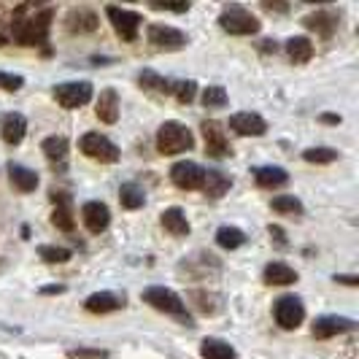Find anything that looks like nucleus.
Returning a JSON list of instances; mask_svg holds the SVG:
<instances>
[{
  "mask_svg": "<svg viewBox=\"0 0 359 359\" xmlns=\"http://www.w3.org/2000/svg\"><path fill=\"white\" fill-rule=\"evenodd\" d=\"M49 25H52V8H43L36 17L14 19L11 22V36L22 46H41L49 36Z\"/></svg>",
  "mask_w": 359,
  "mask_h": 359,
  "instance_id": "obj_1",
  "label": "nucleus"
},
{
  "mask_svg": "<svg viewBox=\"0 0 359 359\" xmlns=\"http://www.w3.org/2000/svg\"><path fill=\"white\" fill-rule=\"evenodd\" d=\"M192 146H195V135H192L189 127L181 125V122H165L157 130V151L165 154V157L189 151Z\"/></svg>",
  "mask_w": 359,
  "mask_h": 359,
  "instance_id": "obj_2",
  "label": "nucleus"
},
{
  "mask_svg": "<svg viewBox=\"0 0 359 359\" xmlns=\"http://www.w3.org/2000/svg\"><path fill=\"white\" fill-rule=\"evenodd\" d=\"M144 303H149L154 311L168 313V316H176V319H179V322H184L187 327H192V316H189V311H187V303L181 300L173 289L149 287L144 292Z\"/></svg>",
  "mask_w": 359,
  "mask_h": 359,
  "instance_id": "obj_3",
  "label": "nucleus"
},
{
  "mask_svg": "<svg viewBox=\"0 0 359 359\" xmlns=\"http://www.w3.org/2000/svg\"><path fill=\"white\" fill-rule=\"evenodd\" d=\"M219 27L230 36H254V33H259L262 22L243 6H224V11L219 14Z\"/></svg>",
  "mask_w": 359,
  "mask_h": 359,
  "instance_id": "obj_4",
  "label": "nucleus"
},
{
  "mask_svg": "<svg viewBox=\"0 0 359 359\" xmlns=\"http://www.w3.org/2000/svg\"><path fill=\"white\" fill-rule=\"evenodd\" d=\"M79 149L95 162H116L119 160V146L114 144V141H108L106 135H100V133H87V135H81Z\"/></svg>",
  "mask_w": 359,
  "mask_h": 359,
  "instance_id": "obj_5",
  "label": "nucleus"
},
{
  "mask_svg": "<svg viewBox=\"0 0 359 359\" xmlns=\"http://www.w3.org/2000/svg\"><path fill=\"white\" fill-rule=\"evenodd\" d=\"M273 313H276V322H278L281 330H297V327L303 324V319H306V306H303L300 297L284 294V297L276 300Z\"/></svg>",
  "mask_w": 359,
  "mask_h": 359,
  "instance_id": "obj_6",
  "label": "nucleus"
},
{
  "mask_svg": "<svg viewBox=\"0 0 359 359\" xmlns=\"http://www.w3.org/2000/svg\"><path fill=\"white\" fill-rule=\"evenodd\" d=\"M54 100L62 108H81L92 100V84L90 81H65L54 87Z\"/></svg>",
  "mask_w": 359,
  "mask_h": 359,
  "instance_id": "obj_7",
  "label": "nucleus"
},
{
  "mask_svg": "<svg viewBox=\"0 0 359 359\" xmlns=\"http://www.w3.org/2000/svg\"><path fill=\"white\" fill-rule=\"evenodd\" d=\"M106 14H108V19H111V25H114V30H116V36L122 38V41H135V38H138L141 22H144L141 14L119 8V6H108Z\"/></svg>",
  "mask_w": 359,
  "mask_h": 359,
  "instance_id": "obj_8",
  "label": "nucleus"
},
{
  "mask_svg": "<svg viewBox=\"0 0 359 359\" xmlns=\"http://www.w3.org/2000/svg\"><path fill=\"white\" fill-rule=\"evenodd\" d=\"M203 179H205V170L192 160H181L170 168V181L179 189H203Z\"/></svg>",
  "mask_w": 359,
  "mask_h": 359,
  "instance_id": "obj_9",
  "label": "nucleus"
},
{
  "mask_svg": "<svg viewBox=\"0 0 359 359\" xmlns=\"http://www.w3.org/2000/svg\"><path fill=\"white\" fill-rule=\"evenodd\" d=\"M146 36H149V43H154L157 49H168V52H176V49L187 46V36L170 25H149Z\"/></svg>",
  "mask_w": 359,
  "mask_h": 359,
  "instance_id": "obj_10",
  "label": "nucleus"
},
{
  "mask_svg": "<svg viewBox=\"0 0 359 359\" xmlns=\"http://www.w3.org/2000/svg\"><path fill=\"white\" fill-rule=\"evenodd\" d=\"M203 138H205V154L216 157V160H224L230 151V141L224 135V130L219 122H203Z\"/></svg>",
  "mask_w": 359,
  "mask_h": 359,
  "instance_id": "obj_11",
  "label": "nucleus"
},
{
  "mask_svg": "<svg viewBox=\"0 0 359 359\" xmlns=\"http://www.w3.org/2000/svg\"><path fill=\"white\" fill-rule=\"evenodd\" d=\"M81 219H84V227H87L90 233L100 235L108 227V222H111V211H108L106 203L90 200V203L81 205Z\"/></svg>",
  "mask_w": 359,
  "mask_h": 359,
  "instance_id": "obj_12",
  "label": "nucleus"
},
{
  "mask_svg": "<svg viewBox=\"0 0 359 359\" xmlns=\"http://www.w3.org/2000/svg\"><path fill=\"white\" fill-rule=\"evenodd\" d=\"M230 130H235L238 135H265L268 133V122L259 116V114H252V111H241V114H233L230 116Z\"/></svg>",
  "mask_w": 359,
  "mask_h": 359,
  "instance_id": "obj_13",
  "label": "nucleus"
},
{
  "mask_svg": "<svg viewBox=\"0 0 359 359\" xmlns=\"http://www.w3.org/2000/svg\"><path fill=\"white\" fill-rule=\"evenodd\" d=\"M354 327H357V322L346 319V316H319L313 322V338H332L341 332H351Z\"/></svg>",
  "mask_w": 359,
  "mask_h": 359,
  "instance_id": "obj_14",
  "label": "nucleus"
},
{
  "mask_svg": "<svg viewBox=\"0 0 359 359\" xmlns=\"http://www.w3.org/2000/svg\"><path fill=\"white\" fill-rule=\"evenodd\" d=\"M303 25H306L308 30H313V33H319V36L330 38L335 30H338V14L335 11H330V8H322V11H316V14H308L303 19Z\"/></svg>",
  "mask_w": 359,
  "mask_h": 359,
  "instance_id": "obj_15",
  "label": "nucleus"
},
{
  "mask_svg": "<svg viewBox=\"0 0 359 359\" xmlns=\"http://www.w3.org/2000/svg\"><path fill=\"white\" fill-rule=\"evenodd\" d=\"M25 133H27V119L22 114H6L3 116V122H0V138L8 146L22 144Z\"/></svg>",
  "mask_w": 359,
  "mask_h": 359,
  "instance_id": "obj_16",
  "label": "nucleus"
},
{
  "mask_svg": "<svg viewBox=\"0 0 359 359\" xmlns=\"http://www.w3.org/2000/svg\"><path fill=\"white\" fill-rule=\"evenodd\" d=\"M84 308L90 313H111V311H119L125 308V297L114 294V292H95L84 300Z\"/></svg>",
  "mask_w": 359,
  "mask_h": 359,
  "instance_id": "obj_17",
  "label": "nucleus"
},
{
  "mask_svg": "<svg viewBox=\"0 0 359 359\" xmlns=\"http://www.w3.org/2000/svg\"><path fill=\"white\" fill-rule=\"evenodd\" d=\"M95 114H97V119L106 122V125H114V122L119 119V95H116V90L100 92V97H97V103H95Z\"/></svg>",
  "mask_w": 359,
  "mask_h": 359,
  "instance_id": "obj_18",
  "label": "nucleus"
},
{
  "mask_svg": "<svg viewBox=\"0 0 359 359\" xmlns=\"http://www.w3.org/2000/svg\"><path fill=\"white\" fill-rule=\"evenodd\" d=\"M65 27L71 30V33H92V30H97V14L92 11V8H73L71 14L65 17Z\"/></svg>",
  "mask_w": 359,
  "mask_h": 359,
  "instance_id": "obj_19",
  "label": "nucleus"
},
{
  "mask_svg": "<svg viewBox=\"0 0 359 359\" xmlns=\"http://www.w3.org/2000/svg\"><path fill=\"white\" fill-rule=\"evenodd\" d=\"M254 181L262 187V189H276V187H284L289 181V173L278 165H262V168H254Z\"/></svg>",
  "mask_w": 359,
  "mask_h": 359,
  "instance_id": "obj_20",
  "label": "nucleus"
},
{
  "mask_svg": "<svg viewBox=\"0 0 359 359\" xmlns=\"http://www.w3.org/2000/svg\"><path fill=\"white\" fill-rule=\"evenodd\" d=\"M8 179L17 187L19 192H36L38 187V173L25 168V165H17V162H8Z\"/></svg>",
  "mask_w": 359,
  "mask_h": 359,
  "instance_id": "obj_21",
  "label": "nucleus"
},
{
  "mask_svg": "<svg viewBox=\"0 0 359 359\" xmlns=\"http://www.w3.org/2000/svg\"><path fill=\"white\" fill-rule=\"evenodd\" d=\"M162 227H165L170 235H176V238L189 235V222H187V214L181 211L179 205H173V208H165V211H162Z\"/></svg>",
  "mask_w": 359,
  "mask_h": 359,
  "instance_id": "obj_22",
  "label": "nucleus"
},
{
  "mask_svg": "<svg viewBox=\"0 0 359 359\" xmlns=\"http://www.w3.org/2000/svg\"><path fill=\"white\" fill-rule=\"evenodd\" d=\"M200 357L203 359H238L235 348L222 338H205L200 343Z\"/></svg>",
  "mask_w": 359,
  "mask_h": 359,
  "instance_id": "obj_23",
  "label": "nucleus"
},
{
  "mask_svg": "<svg viewBox=\"0 0 359 359\" xmlns=\"http://www.w3.org/2000/svg\"><path fill=\"white\" fill-rule=\"evenodd\" d=\"M262 276H265V284H273V287H289L297 281V273L284 262H270Z\"/></svg>",
  "mask_w": 359,
  "mask_h": 359,
  "instance_id": "obj_24",
  "label": "nucleus"
},
{
  "mask_svg": "<svg viewBox=\"0 0 359 359\" xmlns=\"http://www.w3.org/2000/svg\"><path fill=\"white\" fill-rule=\"evenodd\" d=\"M233 187V179L222 170H205V179H203V192L211 195V198H222L227 189Z\"/></svg>",
  "mask_w": 359,
  "mask_h": 359,
  "instance_id": "obj_25",
  "label": "nucleus"
},
{
  "mask_svg": "<svg viewBox=\"0 0 359 359\" xmlns=\"http://www.w3.org/2000/svg\"><path fill=\"white\" fill-rule=\"evenodd\" d=\"M287 54L289 60L294 62V65H303L308 62L311 57H313V43H311V38L306 36H294L287 41Z\"/></svg>",
  "mask_w": 359,
  "mask_h": 359,
  "instance_id": "obj_26",
  "label": "nucleus"
},
{
  "mask_svg": "<svg viewBox=\"0 0 359 359\" xmlns=\"http://www.w3.org/2000/svg\"><path fill=\"white\" fill-rule=\"evenodd\" d=\"M216 243H219L222 249H227V252H235V249H241V246L246 243V233H243L241 227L224 224V227L216 230Z\"/></svg>",
  "mask_w": 359,
  "mask_h": 359,
  "instance_id": "obj_27",
  "label": "nucleus"
},
{
  "mask_svg": "<svg viewBox=\"0 0 359 359\" xmlns=\"http://www.w3.org/2000/svg\"><path fill=\"white\" fill-rule=\"evenodd\" d=\"M119 203H122V208H127V211H138L146 203L144 189L138 184H122L119 187Z\"/></svg>",
  "mask_w": 359,
  "mask_h": 359,
  "instance_id": "obj_28",
  "label": "nucleus"
},
{
  "mask_svg": "<svg viewBox=\"0 0 359 359\" xmlns=\"http://www.w3.org/2000/svg\"><path fill=\"white\" fill-rule=\"evenodd\" d=\"M41 149L52 162H65V157H68V138L65 135H49V138H43Z\"/></svg>",
  "mask_w": 359,
  "mask_h": 359,
  "instance_id": "obj_29",
  "label": "nucleus"
},
{
  "mask_svg": "<svg viewBox=\"0 0 359 359\" xmlns=\"http://www.w3.org/2000/svg\"><path fill=\"white\" fill-rule=\"evenodd\" d=\"M303 160L313 162V165H330V162L338 160V151L327 149V146H316V149H306L303 151Z\"/></svg>",
  "mask_w": 359,
  "mask_h": 359,
  "instance_id": "obj_30",
  "label": "nucleus"
},
{
  "mask_svg": "<svg viewBox=\"0 0 359 359\" xmlns=\"http://www.w3.org/2000/svg\"><path fill=\"white\" fill-rule=\"evenodd\" d=\"M227 90L224 87H219V84H214V87H205V92H203V106L205 108H224L227 106Z\"/></svg>",
  "mask_w": 359,
  "mask_h": 359,
  "instance_id": "obj_31",
  "label": "nucleus"
},
{
  "mask_svg": "<svg viewBox=\"0 0 359 359\" xmlns=\"http://www.w3.org/2000/svg\"><path fill=\"white\" fill-rule=\"evenodd\" d=\"M138 84L146 87V90H154V92H170V81L162 79L160 73H154V71L141 73V76H138Z\"/></svg>",
  "mask_w": 359,
  "mask_h": 359,
  "instance_id": "obj_32",
  "label": "nucleus"
},
{
  "mask_svg": "<svg viewBox=\"0 0 359 359\" xmlns=\"http://www.w3.org/2000/svg\"><path fill=\"white\" fill-rule=\"evenodd\" d=\"M273 211H278V214H303V203L294 195H278V198H273Z\"/></svg>",
  "mask_w": 359,
  "mask_h": 359,
  "instance_id": "obj_33",
  "label": "nucleus"
},
{
  "mask_svg": "<svg viewBox=\"0 0 359 359\" xmlns=\"http://www.w3.org/2000/svg\"><path fill=\"white\" fill-rule=\"evenodd\" d=\"M38 254H41V259H46L52 265H62L71 259V249H62V246H38Z\"/></svg>",
  "mask_w": 359,
  "mask_h": 359,
  "instance_id": "obj_34",
  "label": "nucleus"
},
{
  "mask_svg": "<svg viewBox=\"0 0 359 359\" xmlns=\"http://www.w3.org/2000/svg\"><path fill=\"white\" fill-rule=\"evenodd\" d=\"M170 92L176 95L179 103H192V100H195V92H198V84H195V81H173V84H170Z\"/></svg>",
  "mask_w": 359,
  "mask_h": 359,
  "instance_id": "obj_35",
  "label": "nucleus"
},
{
  "mask_svg": "<svg viewBox=\"0 0 359 359\" xmlns=\"http://www.w3.org/2000/svg\"><path fill=\"white\" fill-rule=\"evenodd\" d=\"M52 224L54 227H60V230H65V233H71L73 224H76V222H73L71 208H68V205H57L52 214Z\"/></svg>",
  "mask_w": 359,
  "mask_h": 359,
  "instance_id": "obj_36",
  "label": "nucleus"
},
{
  "mask_svg": "<svg viewBox=\"0 0 359 359\" xmlns=\"http://www.w3.org/2000/svg\"><path fill=\"white\" fill-rule=\"evenodd\" d=\"M68 359H108V351L106 348L79 346V348H68Z\"/></svg>",
  "mask_w": 359,
  "mask_h": 359,
  "instance_id": "obj_37",
  "label": "nucleus"
},
{
  "mask_svg": "<svg viewBox=\"0 0 359 359\" xmlns=\"http://www.w3.org/2000/svg\"><path fill=\"white\" fill-rule=\"evenodd\" d=\"M22 84H25V79H22V76H14V73L0 71V90L17 92V90H22Z\"/></svg>",
  "mask_w": 359,
  "mask_h": 359,
  "instance_id": "obj_38",
  "label": "nucleus"
},
{
  "mask_svg": "<svg viewBox=\"0 0 359 359\" xmlns=\"http://www.w3.org/2000/svg\"><path fill=\"white\" fill-rule=\"evenodd\" d=\"M154 8H165V11H176V14H184V11H189V3H154Z\"/></svg>",
  "mask_w": 359,
  "mask_h": 359,
  "instance_id": "obj_39",
  "label": "nucleus"
},
{
  "mask_svg": "<svg viewBox=\"0 0 359 359\" xmlns=\"http://www.w3.org/2000/svg\"><path fill=\"white\" fill-rule=\"evenodd\" d=\"M332 281H338V284H346V287H357V284H359L357 276H335Z\"/></svg>",
  "mask_w": 359,
  "mask_h": 359,
  "instance_id": "obj_40",
  "label": "nucleus"
},
{
  "mask_svg": "<svg viewBox=\"0 0 359 359\" xmlns=\"http://www.w3.org/2000/svg\"><path fill=\"white\" fill-rule=\"evenodd\" d=\"M268 230H270V235H276V241H278V243H281V246H284V243H287V238H284V230H281V227H278V224H270Z\"/></svg>",
  "mask_w": 359,
  "mask_h": 359,
  "instance_id": "obj_41",
  "label": "nucleus"
},
{
  "mask_svg": "<svg viewBox=\"0 0 359 359\" xmlns=\"http://www.w3.org/2000/svg\"><path fill=\"white\" fill-rule=\"evenodd\" d=\"M65 292V287L62 284H57V287H43L41 289V294H62Z\"/></svg>",
  "mask_w": 359,
  "mask_h": 359,
  "instance_id": "obj_42",
  "label": "nucleus"
},
{
  "mask_svg": "<svg viewBox=\"0 0 359 359\" xmlns=\"http://www.w3.org/2000/svg\"><path fill=\"white\" fill-rule=\"evenodd\" d=\"M322 122H327V125H341V116H335V114H322Z\"/></svg>",
  "mask_w": 359,
  "mask_h": 359,
  "instance_id": "obj_43",
  "label": "nucleus"
},
{
  "mask_svg": "<svg viewBox=\"0 0 359 359\" xmlns=\"http://www.w3.org/2000/svg\"><path fill=\"white\" fill-rule=\"evenodd\" d=\"M265 46H262V52H276V41H262Z\"/></svg>",
  "mask_w": 359,
  "mask_h": 359,
  "instance_id": "obj_44",
  "label": "nucleus"
},
{
  "mask_svg": "<svg viewBox=\"0 0 359 359\" xmlns=\"http://www.w3.org/2000/svg\"><path fill=\"white\" fill-rule=\"evenodd\" d=\"M3 43H6V38H3V36H0V46H3Z\"/></svg>",
  "mask_w": 359,
  "mask_h": 359,
  "instance_id": "obj_45",
  "label": "nucleus"
}]
</instances>
